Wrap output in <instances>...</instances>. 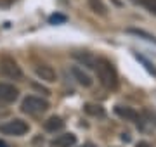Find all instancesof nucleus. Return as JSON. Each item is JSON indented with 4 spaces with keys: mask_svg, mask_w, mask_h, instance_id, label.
I'll return each instance as SVG.
<instances>
[{
    "mask_svg": "<svg viewBox=\"0 0 156 147\" xmlns=\"http://www.w3.org/2000/svg\"><path fill=\"white\" fill-rule=\"evenodd\" d=\"M49 109V102L37 95H28L24 97L21 102V111L28 114H40Z\"/></svg>",
    "mask_w": 156,
    "mask_h": 147,
    "instance_id": "2",
    "label": "nucleus"
},
{
    "mask_svg": "<svg viewBox=\"0 0 156 147\" xmlns=\"http://www.w3.org/2000/svg\"><path fill=\"white\" fill-rule=\"evenodd\" d=\"M0 76H4L7 80H21L23 71L12 57L4 56L0 59Z\"/></svg>",
    "mask_w": 156,
    "mask_h": 147,
    "instance_id": "3",
    "label": "nucleus"
},
{
    "mask_svg": "<svg viewBox=\"0 0 156 147\" xmlns=\"http://www.w3.org/2000/svg\"><path fill=\"white\" fill-rule=\"evenodd\" d=\"M95 71H97V78L108 90H116L118 88V73L115 66L108 59H97L95 64Z\"/></svg>",
    "mask_w": 156,
    "mask_h": 147,
    "instance_id": "1",
    "label": "nucleus"
},
{
    "mask_svg": "<svg viewBox=\"0 0 156 147\" xmlns=\"http://www.w3.org/2000/svg\"><path fill=\"white\" fill-rule=\"evenodd\" d=\"M85 113L90 114V116H104V109L101 106H95V104H87L85 106Z\"/></svg>",
    "mask_w": 156,
    "mask_h": 147,
    "instance_id": "14",
    "label": "nucleus"
},
{
    "mask_svg": "<svg viewBox=\"0 0 156 147\" xmlns=\"http://www.w3.org/2000/svg\"><path fill=\"white\" fill-rule=\"evenodd\" d=\"M115 113H116L120 118L127 119V121H135V119L139 118L137 111H134L132 108H127V106H116V108H115Z\"/></svg>",
    "mask_w": 156,
    "mask_h": 147,
    "instance_id": "9",
    "label": "nucleus"
},
{
    "mask_svg": "<svg viewBox=\"0 0 156 147\" xmlns=\"http://www.w3.org/2000/svg\"><path fill=\"white\" fill-rule=\"evenodd\" d=\"M35 73H37V76H38L40 80H44L47 83H52V81H56V78H57L54 68L49 66V64H40V66H37Z\"/></svg>",
    "mask_w": 156,
    "mask_h": 147,
    "instance_id": "6",
    "label": "nucleus"
},
{
    "mask_svg": "<svg viewBox=\"0 0 156 147\" xmlns=\"http://www.w3.org/2000/svg\"><path fill=\"white\" fill-rule=\"evenodd\" d=\"M66 19L68 17L64 14H52L49 17V23L50 24H62V23H66Z\"/></svg>",
    "mask_w": 156,
    "mask_h": 147,
    "instance_id": "16",
    "label": "nucleus"
},
{
    "mask_svg": "<svg viewBox=\"0 0 156 147\" xmlns=\"http://www.w3.org/2000/svg\"><path fill=\"white\" fill-rule=\"evenodd\" d=\"M83 147H94V145H92V144H87V145H83Z\"/></svg>",
    "mask_w": 156,
    "mask_h": 147,
    "instance_id": "19",
    "label": "nucleus"
},
{
    "mask_svg": "<svg viewBox=\"0 0 156 147\" xmlns=\"http://www.w3.org/2000/svg\"><path fill=\"white\" fill-rule=\"evenodd\" d=\"M28 123L26 121H23V119H11V121H7V123L0 125V133H4V135H24L26 132H28Z\"/></svg>",
    "mask_w": 156,
    "mask_h": 147,
    "instance_id": "4",
    "label": "nucleus"
},
{
    "mask_svg": "<svg viewBox=\"0 0 156 147\" xmlns=\"http://www.w3.org/2000/svg\"><path fill=\"white\" fill-rule=\"evenodd\" d=\"M0 147H7V144L4 140H0Z\"/></svg>",
    "mask_w": 156,
    "mask_h": 147,
    "instance_id": "18",
    "label": "nucleus"
},
{
    "mask_svg": "<svg viewBox=\"0 0 156 147\" xmlns=\"http://www.w3.org/2000/svg\"><path fill=\"white\" fill-rule=\"evenodd\" d=\"M75 142H76V137L73 133H64V135H59L57 138H54L52 145L54 147H71V145H75Z\"/></svg>",
    "mask_w": 156,
    "mask_h": 147,
    "instance_id": "10",
    "label": "nucleus"
},
{
    "mask_svg": "<svg viewBox=\"0 0 156 147\" xmlns=\"http://www.w3.org/2000/svg\"><path fill=\"white\" fill-rule=\"evenodd\" d=\"M135 4H139L140 7H144L146 11H149L151 14L156 16V0H134Z\"/></svg>",
    "mask_w": 156,
    "mask_h": 147,
    "instance_id": "13",
    "label": "nucleus"
},
{
    "mask_svg": "<svg viewBox=\"0 0 156 147\" xmlns=\"http://www.w3.org/2000/svg\"><path fill=\"white\" fill-rule=\"evenodd\" d=\"M89 5H90V9H92L95 14H99V16H106V5L102 4V0H89Z\"/></svg>",
    "mask_w": 156,
    "mask_h": 147,
    "instance_id": "12",
    "label": "nucleus"
},
{
    "mask_svg": "<svg viewBox=\"0 0 156 147\" xmlns=\"http://www.w3.org/2000/svg\"><path fill=\"white\" fill-rule=\"evenodd\" d=\"M71 74L75 76V80H76L82 87H90V85H92V78H90V74L85 73L80 66H73V68H71Z\"/></svg>",
    "mask_w": 156,
    "mask_h": 147,
    "instance_id": "7",
    "label": "nucleus"
},
{
    "mask_svg": "<svg viewBox=\"0 0 156 147\" xmlns=\"http://www.w3.org/2000/svg\"><path fill=\"white\" fill-rule=\"evenodd\" d=\"M19 95V90L12 83H0V104H11Z\"/></svg>",
    "mask_w": 156,
    "mask_h": 147,
    "instance_id": "5",
    "label": "nucleus"
},
{
    "mask_svg": "<svg viewBox=\"0 0 156 147\" xmlns=\"http://www.w3.org/2000/svg\"><path fill=\"white\" fill-rule=\"evenodd\" d=\"M73 57L76 59V61H80L83 66H87V68L90 69H95V64H97V59H95L90 52H75L73 54Z\"/></svg>",
    "mask_w": 156,
    "mask_h": 147,
    "instance_id": "8",
    "label": "nucleus"
},
{
    "mask_svg": "<svg viewBox=\"0 0 156 147\" xmlns=\"http://www.w3.org/2000/svg\"><path fill=\"white\" fill-rule=\"evenodd\" d=\"M62 126H64V121H62L59 116H50V118L44 123V128L47 132H57V130H61Z\"/></svg>",
    "mask_w": 156,
    "mask_h": 147,
    "instance_id": "11",
    "label": "nucleus"
},
{
    "mask_svg": "<svg viewBox=\"0 0 156 147\" xmlns=\"http://www.w3.org/2000/svg\"><path fill=\"white\" fill-rule=\"evenodd\" d=\"M128 33H132V35H137V36H142L144 40H147V42H153V43H156V38L153 36V35L149 33H146V31H142V29H134V28H130L127 29Z\"/></svg>",
    "mask_w": 156,
    "mask_h": 147,
    "instance_id": "15",
    "label": "nucleus"
},
{
    "mask_svg": "<svg viewBox=\"0 0 156 147\" xmlns=\"http://www.w3.org/2000/svg\"><path fill=\"white\" fill-rule=\"evenodd\" d=\"M135 147H149V144H147V142H139Z\"/></svg>",
    "mask_w": 156,
    "mask_h": 147,
    "instance_id": "17",
    "label": "nucleus"
}]
</instances>
